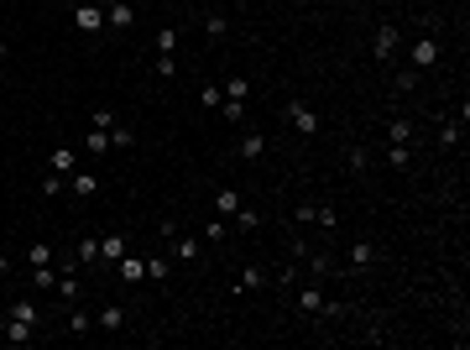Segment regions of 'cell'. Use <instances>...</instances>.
Returning a JSON list of instances; mask_svg holds the SVG:
<instances>
[{
	"instance_id": "cell-3",
	"label": "cell",
	"mask_w": 470,
	"mask_h": 350,
	"mask_svg": "<svg viewBox=\"0 0 470 350\" xmlns=\"http://www.w3.org/2000/svg\"><path fill=\"white\" fill-rule=\"evenodd\" d=\"M47 173L74 178V173H78V152H74V146H52V152H47Z\"/></svg>"
},
{
	"instance_id": "cell-5",
	"label": "cell",
	"mask_w": 470,
	"mask_h": 350,
	"mask_svg": "<svg viewBox=\"0 0 470 350\" xmlns=\"http://www.w3.org/2000/svg\"><path fill=\"white\" fill-rule=\"evenodd\" d=\"M439 58H445V47H439L434 37H423V42H413V69H418V74H423V69H434Z\"/></svg>"
},
{
	"instance_id": "cell-22",
	"label": "cell",
	"mask_w": 470,
	"mask_h": 350,
	"mask_svg": "<svg viewBox=\"0 0 470 350\" xmlns=\"http://www.w3.org/2000/svg\"><path fill=\"white\" fill-rule=\"evenodd\" d=\"M204 32L209 37H225V32H230V16H225V11H204Z\"/></svg>"
},
{
	"instance_id": "cell-12",
	"label": "cell",
	"mask_w": 470,
	"mask_h": 350,
	"mask_svg": "<svg viewBox=\"0 0 470 350\" xmlns=\"http://www.w3.org/2000/svg\"><path fill=\"white\" fill-rule=\"evenodd\" d=\"M6 314H16V319H32V325L42 329V308H37L32 298H16V303H6Z\"/></svg>"
},
{
	"instance_id": "cell-27",
	"label": "cell",
	"mask_w": 470,
	"mask_h": 350,
	"mask_svg": "<svg viewBox=\"0 0 470 350\" xmlns=\"http://www.w3.org/2000/svg\"><path fill=\"white\" fill-rule=\"evenodd\" d=\"M225 100H246V94H251V84H246V78H225Z\"/></svg>"
},
{
	"instance_id": "cell-13",
	"label": "cell",
	"mask_w": 470,
	"mask_h": 350,
	"mask_svg": "<svg viewBox=\"0 0 470 350\" xmlns=\"http://www.w3.org/2000/svg\"><path fill=\"white\" fill-rule=\"evenodd\" d=\"M345 257H351V267H371L376 257H382V251H376V246H371V240H356V246H351V251H345Z\"/></svg>"
},
{
	"instance_id": "cell-11",
	"label": "cell",
	"mask_w": 470,
	"mask_h": 350,
	"mask_svg": "<svg viewBox=\"0 0 470 350\" xmlns=\"http://www.w3.org/2000/svg\"><path fill=\"white\" fill-rule=\"evenodd\" d=\"M84 152H110V131H100V126H84Z\"/></svg>"
},
{
	"instance_id": "cell-10",
	"label": "cell",
	"mask_w": 470,
	"mask_h": 350,
	"mask_svg": "<svg viewBox=\"0 0 470 350\" xmlns=\"http://www.w3.org/2000/svg\"><path fill=\"white\" fill-rule=\"evenodd\" d=\"M152 47H157V58H172V52H178V26H163V32L152 37Z\"/></svg>"
},
{
	"instance_id": "cell-9",
	"label": "cell",
	"mask_w": 470,
	"mask_h": 350,
	"mask_svg": "<svg viewBox=\"0 0 470 350\" xmlns=\"http://www.w3.org/2000/svg\"><path fill=\"white\" fill-rule=\"evenodd\" d=\"M168 240H172V257H178V262H199V257H204V246H199L194 235H168Z\"/></svg>"
},
{
	"instance_id": "cell-35",
	"label": "cell",
	"mask_w": 470,
	"mask_h": 350,
	"mask_svg": "<svg viewBox=\"0 0 470 350\" xmlns=\"http://www.w3.org/2000/svg\"><path fill=\"white\" fill-rule=\"evenodd\" d=\"M172 74H178V63H172V58H157V78H168V84H172Z\"/></svg>"
},
{
	"instance_id": "cell-6",
	"label": "cell",
	"mask_w": 470,
	"mask_h": 350,
	"mask_svg": "<svg viewBox=\"0 0 470 350\" xmlns=\"http://www.w3.org/2000/svg\"><path fill=\"white\" fill-rule=\"evenodd\" d=\"M131 21H136V11H131L126 0H110V6H105V32H110V26H115V32H126Z\"/></svg>"
},
{
	"instance_id": "cell-26",
	"label": "cell",
	"mask_w": 470,
	"mask_h": 350,
	"mask_svg": "<svg viewBox=\"0 0 470 350\" xmlns=\"http://www.w3.org/2000/svg\"><path fill=\"white\" fill-rule=\"evenodd\" d=\"M199 105H204V110H220V105H225V89H220V84H204V89H199Z\"/></svg>"
},
{
	"instance_id": "cell-19",
	"label": "cell",
	"mask_w": 470,
	"mask_h": 350,
	"mask_svg": "<svg viewBox=\"0 0 470 350\" xmlns=\"http://www.w3.org/2000/svg\"><path fill=\"white\" fill-rule=\"evenodd\" d=\"M115 267H120V277H126V282H141V277H146V262H141V257H120Z\"/></svg>"
},
{
	"instance_id": "cell-25",
	"label": "cell",
	"mask_w": 470,
	"mask_h": 350,
	"mask_svg": "<svg viewBox=\"0 0 470 350\" xmlns=\"http://www.w3.org/2000/svg\"><path fill=\"white\" fill-rule=\"evenodd\" d=\"M257 288H266V272L262 267H246V272H240V293H257Z\"/></svg>"
},
{
	"instance_id": "cell-38",
	"label": "cell",
	"mask_w": 470,
	"mask_h": 350,
	"mask_svg": "<svg viewBox=\"0 0 470 350\" xmlns=\"http://www.w3.org/2000/svg\"><path fill=\"white\" fill-rule=\"evenodd\" d=\"M6 52H11V47H6V42H0V63H6Z\"/></svg>"
},
{
	"instance_id": "cell-7",
	"label": "cell",
	"mask_w": 470,
	"mask_h": 350,
	"mask_svg": "<svg viewBox=\"0 0 470 350\" xmlns=\"http://www.w3.org/2000/svg\"><path fill=\"white\" fill-rule=\"evenodd\" d=\"M371 52H376V63H387V58H392V52H397V26H376Z\"/></svg>"
},
{
	"instance_id": "cell-34",
	"label": "cell",
	"mask_w": 470,
	"mask_h": 350,
	"mask_svg": "<svg viewBox=\"0 0 470 350\" xmlns=\"http://www.w3.org/2000/svg\"><path fill=\"white\" fill-rule=\"evenodd\" d=\"M89 126H100V131H110V126H115V115H110V110H94V115H89Z\"/></svg>"
},
{
	"instance_id": "cell-30",
	"label": "cell",
	"mask_w": 470,
	"mask_h": 350,
	"mask_svg": "<svg viewBox=\"0 0 470 350\" xmlns=\"http://www.w3.org/2000/svg\"><path fill=\"white\" fill-rule=\"evenodd\" d=\"M110 146H136V131H126V126H110Z\"/></svg>"
},
{
	"instance_id": "cell-1",
	"label": "cell",
	"mask_w": 470,
	"mask_h": 350,
	"mask_svg": "<svg viewBox=\"0 0 470 350\" xmlns=\"http://www.w3.org/2000/svg\"><path fill=\"white\" fill-rule=\"evenodd\" d=\"M74 26L84 37H105V6H94V0H78L74 6Z\"/></svg>"
},
{
	"instance_id": "cell-4",
	"label": "cell",
	"mask_w": 470,
	"mask_h": 350,
	"mask_svg": "<svg viewBox=\"0 0 470 350\" xmlns=\"http://www.w3.org/2000/svg\"><path fill=\"white\" fill-rule=\"evenodd\" d=\"M298 308L303 314H340V303H329L319 288H298Z\"/></svg>"
},
{
	"instance_id": "cell-18",
	"label": "cell",
	"mask_w": 470,
	"mask_h": 350,
	"mask_svg": "<svg viewBox=\"0 0 470 350\" xmlns=\"http://www.w3.org/2000/svg\"><path fill=\"white\" fill-rule=\"evenodd\" d=\"M32 282H37V293H52V288H58V267H32Z\"/></svg>"
},
{
	"instance_id": "cell-28",
	"label": "cell",
	"mask_w": 470,
	"mask_h": 350,
	"mask_svg": "<svg viewBox=\"0 0 470 350\" xmlns=\"http://www.w3.org/2000/svg\"><path fill=\"white\" fill-rule=\"evenodd\" d=\"M387 141H413V120H392V126H387Z\"/></svg>"
},
{
	"instance_id": "cell-39",
	"label": "cell",
	"mask_w": 470,
	"mask_h": 350,
	"mask_svg": "<svg viewBox=\"0 0 470 350\" xmlns=\"http://www.w3.org/2000/svg\"><path fill=\"white\" fill-rule=\"evenodd\" d=\"M94 6H110V0H94Z\"/></svg>"
},
{
	"instance_id": "cell-24",
	"label": "cell",
	"mask_w": 470,
	"mask_h": 350,
	"mask_svg": "<svg viewBox=\"0 0 470 350\" xmlns=\"http://www.w3.org/2000/svg\"><path fill=\"white\" fill-rule=\"evenodd\" d=\"M26 262H32V267H47V262H58V251H52L47 240H37V246L26 251Z\"/></svg>"
},
{
	"instance_id": "cell-23",
	"label": "cell",
	"mask_w": 470,
	"mask_h": 350,
	"mask_svg": "<svg viewBox=\"0 0 470 350\" xmlns=\"http://www.w3.org/2000/svg\"><path fill=\"white\" fill-rule=\"evenodd\" d=\"M74 194L78 199H94V194H100V178H94V173H74Z\"/></svg>"
},
{
	"instance_id": "cell-14",
	"label": "cell",
	"mask_w": 470,
	"mask_h": 350,
	"mask_svg": "<svg viewBox=\"0 0 470 350\" xmlns=\"http://www.w3.org/2000/svg\"><path fill=\"white\" fill-rule=\"evenodd\" d=\"M94 325H100V329H126V308H100V314H94Z\"/></svg>"
},
{
	"instance_id": "cell-33",
	"label": "cell",
	"mask_w": 470,
	"mask_h": 350,
	"mask_svg": "<svg viewBox=\"0 0 470 350\" xmlns=\"http://www.w3.org/2000/svg\"><path fill=\"white\" fill-rule=\"evenodd\" d=\"M220 110H225V115H230V120H246V100H225V105H220Z\"/></svg>"
},
{
	"instance_id": "cell-21",
	"label": "cell",
	"mask_w": 470,
	"mask_h": 350,
	"mask_svg": "<svg viewBox=\"0 0 470 350\" xmlns=\"http://www.w3.org/2000/svg\"><path fill=\"white\" fill-rule=\"evenodd\" d=\"M74 262H78V267H94V262H100V240L84 235V240H78V251H74Z\"/></svg>"
},
{
	"instance_id": "cell-17",
	"label": "cell",
	"mask_w": 470,
	"mask_h": 350,
	"mask_svg": "<svg viewBox=\"0 0 470 350\" xmlns=\"http://www.w3.org/2000/svg\"><path fill=\"white\" fill-rule=\"evenodd\" d=\"M126 257V235H105L100 240V262H120Z\"/></svg>"
},
{
	"instance_id": "cell-15",
	"label": "cell",
	"mask_w": 470,
	"mask_h": 350,
	"mask_svg": "<svg viewBox=\"0 0 470 350\" xmlns=\"http://www.w3.org/2000/svg\"><path fill=\"white\" fill-rule=\"evenodd\" d=\"M262 152H266V136H262V131H251V136H240V157H246V163H257Z\"/></svg>"
},
{
	"instance_id": "cell-32",
	"label": "cell",
	"mask_w": 470,
	"mask_h": 350,
	"mask_svg": "<svg viewBox=\"0 0 470 350\" xmlns=\"http://www.w3.org/2000/svg\"><path fill=\"white\" fill-rule=\"evenodd\" d=\"M146 277L163 282V277H168V257H152V262H146Z\"/></svg>"
},
{
	"instance_id": "cell-31",
	"label": "cell",
	"mask_w": 470,
	"mask_h": 350,
	"mask_svg": "<svg viewBox=\"0 0 470 350\" xmlns=\"http://www.w3.org/2000/svg\"><path fill=\"white\" fill-rule=\"evenodd\" d=\"M235 225H240V231H257V225H262V214H257V209H246V204H240V214H235Z\"/></svg>"
},
{
	"instance_id": "cell-2",
	"label": "cell",
	"mask_w": 470,
	"mask_h": 350,
	"mask_svg": "<svg viewBox=\"0 0 470 350\" xmlns=\"http://www.w3.org/2000/svg\"><path fill=\"white\" fill-rule=\"evenodd\" d=\"M282 120H288V126L298 131V136H314V131H319V115L308 110L303 100H288V110H282Z\"/></svg>"
},
{
	"instance_id": "cell-8",
	"label": "cell",
	"mask_w": 470,
	"mask_h": 350,
	"mask_svg": "<svg viewBox=\"0 0 470 350\" xmlns=\"http://www.w3.org/2000/svg\"><path fill=\"white\" fill-rule=\"evenodd\" d=\"M240 204H246V199H240V188H220V194H214V214H220V220H235Z\"/></svg>"
},
{
	"instance_id": "cell-29",
	"label": "cell",
	"mask_w": 470,
	"mask_h": 350,
	"mask_svg": "<svg viewBox=\"0 0 470 350\" xmlns=\"http://www.w3.org/2000/svg\"><path fill=\"white\" fill-rule=\"evenodd\" d=\"M460 126H465V110H460V120H454V126H445V131H439V146H445V152H450L454 141H460Z\"/></svg>"
},
{
	"instance_id": "cell-20",
	"label": "cell",
	"mask_w": 470,
	"mask_h": 350,
	"mask_svg": "<svg viewBox=\"0 0 470 350\" xmlns=\"http://www.w3.org/2000/svg\"><path fill=\"white\" fill-rule=\"evenodd\" d=\"M89 329H94V314H84V308L74 303L69 308V334H89Z\"/></svg>"
},
{
	"instance_id": "cell-16",
	"label": "cell",
	"mask_w": 470,
	"mask_h": 350,
	"mask_svg": "<svg viewBox=\"0 0 470 350\" xmlns=\"http://www.w3.org/2000/svg\"><path fill=\"white\" fill-rule=\"evenodd\" d=\"M387 163H392V168H408V163H413V141H387Z\"/></svg>"
},
{
	"instance_id": "cell-36",
	"label": "cell",
	"mask_w": 470,
	"mask_h": 350,
	"mask_svg": "<svg viewBox=\"0 0 470 350\" xmlns=\"http://www.w3.org/2000/svg\"><path fill=\"white\" fill-rule=\"evenodd\" d=\"M366 163H371V157H366V146H351V173H360Z\"/></svg>"
},
{
	"instance_id": "cell-37",
	"label": "cell",
	"mask_w": 470,
	"mask_h": 350,
	"mask_svg": "<svg viewBox=\"0 0 470 350\" xmlns=\"http://www.w3.org/2000/svg\"><path fill=\"white\" fill-rule=\"evenodd\" d=\"M6 272H11V262H6V257H0V277H6Z\"/></svg>"
}]
</instances>
